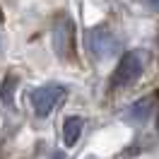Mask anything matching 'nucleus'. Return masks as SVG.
<instances>
[{"mask_svg":"<svg viewBox=\"0 0 159 159\" xmlns=\"http://www.w3.org/2000/svg\"><path fill=\"white\" fill-rule=\"evenodd\" d=\"M145 63H147V51H128V53H123L118 60V65L113 70V77H111V84L116 87V89H123V87H130L135 80L142 75V70H145Z\"/></svg>","mask_w":159,"mask_h":159,"instance_id":"nucleus-1","label":"nucleus"},{"mask_svg":"<svg viewBox=\"0 0 159 159\" xmlns=\"http://www.w3.org/2000/svg\"><path fill=\"white\" fill-rule=\"evenodd\" d=\"M63 97H65V87H60V84H43V87L31 92V106H34V111L39 116H48L51 111L63 101Z\"/></svg>","mask_w":159,"mask_h":159,"instance_id":"nucleus-2","label":"nucleus"},{"mask_svg":"<svg viewBox=\"0 0 159 159\" xmlns=\"http://www.w3.org/2000/svg\"><path fill=\"white\" fill-rule=\"evenodd\" d=\"M53 46L58 51V56L63 58H72L75 53V29H72V22L68 15H60L56 20L53 27Z\"/></svg>","mask_w":159,"mask_h":159,"instance_id":"nucleus-3","label":"nucleus"},{"mask_svg":"<svg viewBox=\"0 0 159 159\" xmlns=\"http://www.w3.org/2000/svg\"><path fill=\"white\" fill-rule=\"evenodd\" d=\"M89 51L97 56V58H109L118 51V43H116V36H111L106 29H94L89 34Z\"/></svg>","mask_w":159,"mask_h":159,"instance_id":"nucleus-4","label":"nucleus"},{"mask_svg":"<svg viewBox=\"0 0 159 159\" xmlns=\"http://www.w3.org/2000/svg\"><path fill=\"white\" fill-rule=\"evenodd\" d=\"M82 128H84L82 118H77V116L65 118L63 120V145H65V147H72L80 140V135H82Z\"/></svg>","mask_w":159,"mask_h":159,"instance_id":"nucleus-5","label":"nucleus"},{"mask_svg":"<svg viewBox=\"0 0 159 159\" xmlns=\"http://www.w3.org/2000/svg\"><path fill=\"white\" fill-rule=\"evenodd\" d=\"M152 109H154V97H145V99H140L138 104L130 109L133 120H147V116L152 113Z\"/></svg>","mask_w":159,"mask_h":159,"instance_id":"nucleus-6","label":"nucleus"},{"mask_svg":"<svg viewBox=\"0 0 159 159\" xmlns=\"http://www.w3.org/2000/svg\"><path fill=\"white\" fill-rule=\"evenodd\" d=\"M15 84H17V77L15 75H10V77H5V82H2V89H0V99H2V104H7V106H12V92H15Z\"/></svg>","mask_w":159,"mask_h":159,"instance_id":"nucleus-7","label":"nucleus"},{"mask_svg":"<svg viewBox=\"0 0 159 159\" xmlns=\"http://www.w3.org/2000/svg\"><path fill=\"white\" fill-rule=\"evenodd\" d=\"M152 7H154V10H159V2H152Z\"/></svg>","mask_w":159,"mask_h":159,"instance_id":"nucleus-8","label":"nucleus"},{"mask_svg":"<svg viewBox=\"0 0 159 159\" xmlns=\"http://www.w3.org/2000/svg\"><path fill=\"white\" fill-rule=\"evenodd\" d=\"M157 128H159V118H157Z\"/></svg>","mask_w":159,"mask_h":159,"instance_id":"nucleus-9","label":"nucleus"}]
</instances>
